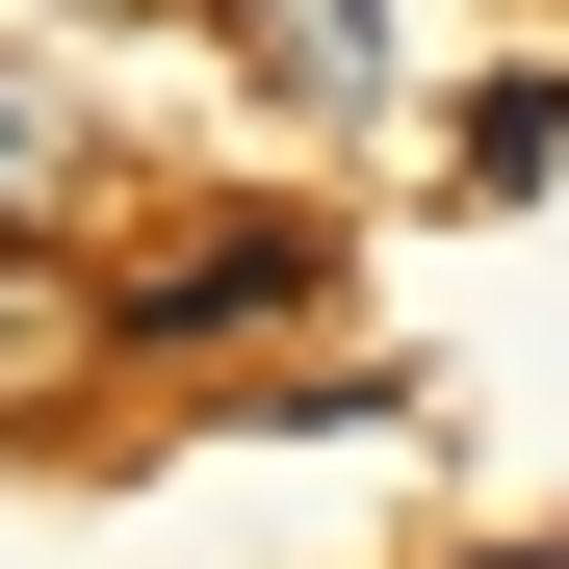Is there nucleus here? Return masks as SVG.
<instances>
[{
    "mask_svg": "<svg viewBox=\"0 0 569 569\" xmlns=\"http://www.w3.org/2000/svg\"><path fill=\"white\" fill-rule=\"evenodd\" d=\"M311 284H337V233H311V208H181V233L104 284V337H130V362H233V337L311 311Z\"/></svg>",
    "mask_w": 569,
    "mask_h": 569,
    "instance_id": "f257e3e1",
    "label": "nucleus"
},
{
    "mask_svg": "<svg viewBox=\"0 0 569 569\" xmlns=\"http://www.w3.org/2000/svg\"><path fill=\"white\" fill-rule=\"evenodd\" d=\"M208 27H233L311 130H362V104H389V0H208Z\"/></svg>",
    "mask_w": 569,
    "mask_h": 569,
    "instance_id": "f03ea898",
    "label": "nucleus"
},
{
    "mask_svg": "<svg viewBox=\"0 0 569 569\" xmlns=\"http://www.w3.org/2000/svg\"><path fill=\"white\" fill-rule=\"evenodd\" d=\"M52 208H78V104L0 52V233H52Z\"/></svg>",
    "mask_w": 569,
    "mask_h": 569,
    "instance_id": "7ed1b4c3",
    "label": "nucleus"
},
{
    "mask_svg": "<svg viewBox=\"0 0 569 569\" xmlns=\"http://www.w3.org/2000/svg\"><path fill=\"white\" fill-rule=\"evenodd\" d=\"M466 181H492V208H518V181H569V104H543V78H518V104H466Z\"/></svg>",
    "mask_w": 569,
    "mask_h": 569,
    "instance_id": "20e7f679",
    "label": "nucleus"
},
{
    "mask_svg": "<svg viewBox=\"0 0 569 569\" xmlns=\"http://www.w3.org/2000/svg\"><path fill=\"white\" fill-rule=\"evenodd\" d=\"M466 569H569V543H466Z\"/></svg>",
    "mask_w": 569,
    "mask_h": 569,
    "instance_id": "39448f33",
    "label": "nucleus"
}]
</instances>
